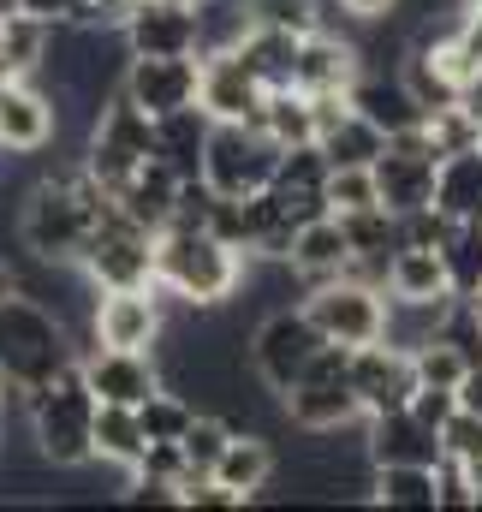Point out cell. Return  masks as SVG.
I'll use <instances>...</instances> for the list:
<instances>
[{"instance_id":"52a82bcc","label":"cell","mask_w":482,"mask_h":512,"mask_svg":"<svg viewBox=\"0 0 482 512\" xmlns=\"http://www.w3.org/2000/svg\"><path fill=\"white\" fill-rule=\"evenodd\" d=\"M78 274L108 292V286H149L155 280V233L143 221H131L120 203L96 221V233L84 239V256H78Z\"/></svg>"},{"instance_id":"836d02e7","label":"cell","mask_w":482,"mask_h":512,"mask_svg":"<svg viewBox=\"0 0 482 512\" xmlns=\"http://www.w3.org/2000/svg\"><path fill=\"white\" fill-rule=\"evenodd\" d=\"M441 256H447V280L459 298H477L482 292V221H453L447 239H441Z\"/></svg>"},{"instance_id":"60d3db41","label":"cell","mask_w":482,"mask_h":512,"mask_svg":"<svg viewBox=\"0 0 482 512\" xmlns=\"http://www.w3.org/2000/svg\"><path fill=\"white\" fill-rule=\"evenodd\" d=\"M328 6H340L352 24H387L399 12V0H328Z\"/></svg>"},{"instance_id":"e0dca14e","label":"cell","mask_w":482,"mask_h":512,"mask_svg":"<svg viewBox=\"0 0 482 512\" xmlns=\"http://www.w3.org/2000/svg\"><path fill=\"white\" fill-rule=\"evenodd\" d=\"M363 459L369 471L375 465H441V429H429L411 405L405 411H381V417H363Z\"/></svg>"},{"instance_id":"f35d334b","label":"cell","mask_w":482,"mask_h":512,"mask_svg":"<svg viewBox=\"0 0 482 512\" xmlns=\"http://www.w3.org/2000/svg\"><path fill=\"white\" fill-rule=\"evenodd\" d=\"M185 471H191V465H185V447H179V441H149L131 477H155V483H173V489H179Z\"/></svg>"},{"instance_id":"277c9868","label":"cell","mask_w":482,"mask_h":512,"mask_svg":"<svg viewBox=\"0 0 482 512\" xmlns=\"http://www.w3.org/2000/svg\"><path fill=\"white\" fill-rule=\"evenodd\" d=\"M66 364H78V346H72L66 322L42 298L12 292L0 304V376L18 387V393H30V387H42L48 376H60Z\"/></svg>"},{"instance_id":"4316f807","label":"cell","mask_w":482,"mask_h":512,"mask_svg":"<svg viewBox=\"0 0 482 512\" xmlns=\"http://www.w3.org/2000/svg\"><path fill=\"white\" fill-rule=\"evenodd\" d=\"M179 185H185V179H179L173 167H161V161L149 155V161H143V167H137V173L125 179V185L114 191V197H120V209L131 215V221H143L149 233H161V227L173 221V203H179Z\"/></svg>"},{"instance_id":"7402d4cb","label":"cell","mask_w":482,"mask_h":512,"mask_svg":"<svg viewBox=\"0 0 482 512\" xmlns=\"http://www.w3.org/2000/svg\"><path fill=\"white\" fill-rule=\"evenodd\" d=\"M209 131H215V120L203 114V102H197V108H173V114H161V120H155V161L173 167L179 179H197V173H203Z\"/></svg>"},{"instance_id":"d6a6232c","label":"cell","mask_w":482,"mask_h":512,"mask_svg":"<svg viewBox=\"0 0 482 512\" xmlns=\"http://www.w3.org/2000/svg\"><path fill=\"white\" fill-rule=\"evenodd\" d=\"M256 126L268 131L280 149H292V143H316V108H310V96L304 90H268V102H262V120Z\"/></svg>"},{"instance_id":"f546056e","label":"cell","mask_w":482,"mask_h":512,"mask_svg":"<svg viewBox=\"0 0 482 512\" xmlns=\"http://www.w3.org/2000/svg\"><path fill=\"white\" fill-rule=\"evenodd\" d=\"M352 102H358L381 131H405V126H417V120H429V114L417 108V96L405 90L399 72H387V78H381V72H363L358 84H352Z\"/></svg>"},{"instance_id":"d590c367","label":"cell","mask_w":482,"mask_h":512,"mask_svg":"<svg viewBox=\"0 0 482 512\" xmlns=\"http://www.w3.org/2000/svg\"><path fill=\"white\" fill-rule=\"evenodd\" d=\"M137 417H143V429H149V441H179L185 429H191V417H197V405L179 393V387H161V393H149L143 405H137Z\"/></svg>"},{"instance_id":"ac0fdd59","label":"cell","mask_w":482,"mask_h":512,"mask_svg":"<svg viewBox=\"0 0 482 512\" xmlns=\"http://www.w3.org/2000/svg\"><path fill=\"white\" fill-rule=\"evenodd\" d=\"M203 114L209 120H244V126H256L262 120V102H268V84L244 66L239 48H227V54H203Z\"/></svg>"},{"instance_id":"d4e9b609","label":"cell","mask_w":482,"mask_h":512,"mask_svg":"<svg viewBox=\"0 0 482 512\" xmlns=\"http://www.w3.org/2000/svg\"><path fill=\"white\" fill-rule=\"evenodd\" d=\"M298 48H304V36L298 30H280V24H250L244 42H239L244 66L268 90H298Z\"/></svg>"},{"instance_id":"4fadbf2b","label":"cell","mask_w":482,"mask_h":512,"mask_svg":"<svg viewBox=\"0 0 482 512\" xmlns=\"http://www.w3.org/2000/svg\"><path fill=\"white\" fill-rule=\"evenodd\" d=\"M120 90L149 120H161L173 108H197V96H203V54H131Z\"/></svg>"},{"instance_id":"cb8c5ba5","label":"cell","mask_w":482,"mask_h":512,"mask_svg":"<svg viewBox=\"0 0 482 512\" xmlns=\"http://www.w3.org/2000/svg\"><path fill=\"white\" fill-rule=\"evenodd\" d=\"M274 471H280V459H274L268 435H256V429H239V435L227 441V453L215 459V483L233 489L239 501H256V495L274 483Z\"/></svg>"},{"instance_id":"e575fe53","label":"cell","mask_w":482,"mask_h":512,"mask_svg":"<svg viewBox=\"0 0 482 512\" xmlns=\"http://www.w3.org/2000/svg\"><path fill=\"white\" fill-rule=\"evenodd\" d=\"M233 435H239V429H233L221 411H197V417H191V429L179 435V447H185V465H191L185 477H215V459L227 453V441H233Z\"/></svg>"},{"instance_id":"8992f818","label":"cell","mask_w":482,"mask_h":512,"mask_svg":"<svg viewBox=\"0 0 482 512\" xmlns=\"http://www.w3.org/2000/svg\"><path fill=\"white\" fill-rule=\"evenodd\" d=\"M328 340H322V328L310 322V310L304 304H286V310H268L262 322H256V334H250V376L268 387V393H292L298 376L316 364V352H322Z\"/></svg>"},{"instance_id":"7a4b0ae2","label":"cell","mask_w":482,"mask_h":512,"mask_svg":"<svg viewBox=\"0 0 482 512\" xmlns=\"http://www.w3.org/2000/svg\"><path fill=\"white\" fill-rule=\"evenodd\" d=\"M250 256L209 227H161L155 233V286L185 310H227L244 292Z\"/></svg>"},{"instance_id":"9a60e30c","label":"cell","mask_w":482,"mask_h":512,"mask_svg":"<svg viewBox=\"0 0 482 512\" xmlns=\"http://www.w3.org/2000/svg\"><path fill=\"white\" fill-rule=\"evenodd\" d=\"M60 137L54 96L36 78H6L0 84V155H42Z\"/></svg>"},{"instance_id":"8fae6325","label":"cell","mask_w":482,"mask_h":512,"mask_svg":"<svg viewBox=\"0 0 482 512\" xmlns=\"http://www.w3.org/2000/svg\"><path fill=\"white\" fill-rule=\"evenodd\" d=\"M435 167H441V149L429 137V120L405 131H387V149L375 161V185H381V203L393 215H411V209H429L435 203Z\"/></svg>"},{"instance_id":"ffe728a7","label":"cell","mask_w":482,"mask_h":512,"mask_svg":"<svg viewBox=\"0 0 482 512\" xmlns=\"http://www.w3.org/2000/svg\"><path fill=\"white\" fill-rule=\"evenodd\" d=\"M358 78H363L358 42L340 36V30H328V24H316L304 36V48H298V90L304 96H322V90H352Z\"/></svg>"},{"instance_id":"44dd1931","label":"cell","mask_w":482,"mask_h":512,"mask_svg":"<svg viewBox=\"0 0 482 512\" xmlns=\"http://www.w3.org/2000/svg\"><path fill=\"white\" fill-rule=\"evenodd\" d=\"M316 149L328 155V167H375V161H381V149H387V131L375 126L358 102H346L334 120H322Z\"/></svg>"},{"instance_id":"74e56055","label":"cell","mask_w":482,"mask_h":512,"mask_svg":"<svg viewBox=\"0 0 482 512\" xmlns=\"http://www.w3.org/2000/svg\"><path fill=\"white\" fill-rule=\"evenodd\" d=\"M441 453H447V459H459V465H471V459H477V453H482V417H477V411H465V405H459V411L441 423Z\"/></svg>"},{"instance_id":"d6986e66","label":"cell","mask_w":482,"mask_h":512,"mask_svg":"<svg viewBox=\"0 0 482 512\" xmlns=\"http://www.w3.org/2000/svg\"><path fill=\"white\" fill-rule=\"evenodd\" d=\"M125 48L131 54H197V0H137L125 12Z\"/></svg>"},{"instance_id":"ab89813d","label":"cell","mask_w":482,"mask_h":512,"mask_svg":"<svg viewBox=\"0 0 482 512\" xmlns=\"http://www.w3.org/2000/svg\"><path fill=\"white\" fill-rule=\"evenodd\" d=\"M411 411L429 423V429H441L453 411H459V393L453 387H429V382H417V393H411Z\"/></svg>"},{"instance_id":"8d00e7d4","label":"cell","mask_w":482,"mask_h":512,"mask_svg":"<svg viewBox=\"0 0 482 512\" xmlns=\"http://www.w3.org/2000/svg\"><path fill=\"white\" fill-rule=\"evenodd\" d=\"M381 203V185H375V167H328V209L334 215H358Z\"/></svg>"},{"instance_id":"5bb4252c","label":"cell","mask_w":482,"mask_h":512,"mask_svg":"<svg viewBox=\"0 0 482 512\" xmlns=\"http://www.w3.org/2000/svg\"><path fill=\"white\" fill-rule=\"evenodd\" d=\"M352 387H358V399H363V417L405 411L411 393H417V364H411V352L393 346V340L352 346Z\"/></svg>"},{"instance_id":"6da1fadb","label":"cell","mask_w":482,"mask_h":512,"mask_svg":"<svg viewBox=\"0 0 482 512\" xmlns=\"http://www.w3.org/2000/svg\"><path fill=\"white\" fill-rule=\"evenodd\" d=\"M114 203H120V197H114L84 161L54 167V173H42V179L24 191V203H18V239H24V251L36 256V262H78V256H84V239L96 233V221H102Z\"/></svg>"},{"instance_id":"4dcf8cb0","label":"cell","mask_w":482,"mask_h":512,"mask_svg":"<svg viewBox=\"0 0 482 512\" xmlns=\"http://www.w3.org/2000/svg\"><path fill=\"white\" fill-rule=\"evenodd\" d=\"M143 447H149V429H143L137 405H96V459L102 465L137 471Z\"/></svg>"},{"instance_id":"1f68e13d","label":"cell","mask_w":482,"mask_h":512,"mask_svg":"<svg viewBox=\"0 0 482 512\" xmlns=\"http://www.w3.org/2000/svg\"><path fill=\"white\" fill-rule=\"evenodd\" d=\"M369 501L399 512H435V465H375Z\"/></svg>"},{"instance_id":"2e32d148","label":"cell","mask_w":482,"mask_h":512,"mask_svg":"<svg viewBox=\"0 0 482 512\" xmlns=\"http://www.w3.org/2000/svg\"><path fill=\"white\" fill-rule=\"evenodd\" d=\"M84 382L96 387L102 405H143L149 393H161V358L155 352H125V346H90L84 352Z\"/></svg>"},{"instance_id":"603a6c76","label":"cell","mask_w":482,"mask_h":512,"mask_svg":"<svg viewBox=\"0 0 482 512\" xmlns=\"http://www.w3.org/2000/svg\"><path fill=\"white\" fill-rule=\"evenodd\" d=\"M346 262H352V239H346L340 215H316L310 227H298V239H292V268H298L304 292L322 286V280H334V274H346Z\"/></svg>"},{"instance_id":"30bf717a","label":"cell","mask_w":482,"mask_h":512,"mask_svg":"<svg viewBox=\"0 0 482 512\" xmlns=\"http://www.w3.org/2000/svg\"><path fill=\"white\" fill-rule=\"evenodd\" d=\"M280 167V143L262 126H244V120H215L209 131V149H203V179L221 191V197H250L274 179Z\"/></svg>"},{"instance_id":"83f0119b","label":"cell","mask_w":482,"mask_h":512,"mask_svg":"<svg viewBox=\"0 0 482 512\" xmlns=\"http://www.w3.org/2000/svg\"><path fill=\"white\" fill-rule=\"evenodd\" d=\"M435 209L447 221H482V143L441 155V167H435Z\"/></svg>"},{"instance_id":"3957f363","label":"cell","mask_w":482,"mask_h":512,"mask_svg":"<svg viewBox=\"0 0 482 512\" xmlns=\"http://www.w3.org/2000/svg\"><path fill=\"white\" fill-rule=\"evenodd\" d=\"M18 393V387H12ZM24 405V423H30V447L42 465L54 471H72V465H90L96 459V387L84 382V358L66 364L60 376H48L42 387L18 393Z\"/></svg>"},{"instance_id":"f1b7e54d","label":"cell","mask_w":482,"mask_h":512,"mask_svg":"<svg viewBox=\"0 0 482 512\" xmlns=\"http://www.w3.org/2000/svg\"><path fill=\"white\" fill-rule=\"evenodd\" d=\"M48 48H54V24H48V18H36V12H24V6L0 18V66H6L12 78H42Z\"/></svg>"},{"instance_id":"7c38bea8","label":"cell","mask_w":482,"mask_h":512,"mask_svg":"<svg viewBox=\"0 0 482 512\" xmlns=\"http://www.w3.org/2000/svg\"><path fill=\"white\" fill-rule=\"evenodd\" d=\"M167 334V292L149 286H108L96 292L90 310V340L96 346H125V352H155Z\"/></svg>"},{"instance_id":"5b68a950","label":"cell","mask_w":482,"mask_h":512,"mask_svg":"<svg viewBox=\"0 0 482 512\" xmlns=\"http://www.w3.org/2000/svg\"><path fill=\"white\" fill-rule=\"evenodd\" d=\"M363 417V399L352 387V346H322L316 364L298 376V387L286 393V423L304 435H340L346 423Z\"/></svg>"},{"instance_id":"ee69618b","label":"cell","mask_w":482,"mask_h":512,"mask_svg":"<svg viewBox=\"0 0 482 512\" xmlns=\"http://www.w3.org/2000/svg\"><path fill=\"white\" fill-rule=\"evenodd\" d=\"M6 393H12V382H6V376H0V411H6Z\"/></svg>"},{"instance_id":"b9f144b4","label":"cell","mask_w":482,"mask_h":512,"mask_svg":"<svg viewBox=\"0 0 482 512\" xmlns=\"http://www.w3.org/2000/svg\"><path fill=\"white\" fill-rule=\"evenodd\" d=\"M459 405L482 417V364H471V370H465V382H459Z\"/></svg>"},{"instance_id":"9c48e42d","label":"cell","mask_w":482,"mask_h":512,"mask_svg":"<svg viewBox=\"0 0 482 512\" xmlns=\"http://www.w3.org/2000/svg\"><path fill=\"white\" fill-rule=\"evenodd\" d=\"M304 310L322 328V340H334V346H369V340L387 334V286H369V280H352V274H334V280L310 286Z\"/></svg>"},{"instance_id":"484cf974","label":"cell","mask_w":482,"mask_h":512,"mask_svg":"<svg viewBox=\"0 0 482 512\" xmlns=\"http://www.w3.org/2000/svg\"><path fill=\"white\" fill-rule=\"evenodd\" d=\"M387 298H411V304H435V298H453V280H447V256L435 245H399L387 262Z\"/></svg>"},{"instance_id":"ba28073f","label":"cell","mask_w":482,"mask_h":512,"mask_svg":"<svg viewBox=\"0 0 482 512\" xmlns=\"http://www.w3.org/2000/svg\"><path fill=\"white\" fill-rule=\"evenodd\" d=\"M149 155H155V120H149L125 90H114L108 108H102V120L84 137V167H90L108 191H120Z\"/></svg>"},{"instance_id":"7bdbcfd3","label":"cell","mask_w":482,"mask_h":512,"mask_svg":"<svg viewBox=\"0 0 482 512\" xmlns=\"http://www.w3.org/2000/svg\"><path fill=\"white\" fill-rule=\"evenodd\" d=\"M12 292H24V274H18V262H6V256H0V304H6Z\"/></svg>"}]
</instances>
